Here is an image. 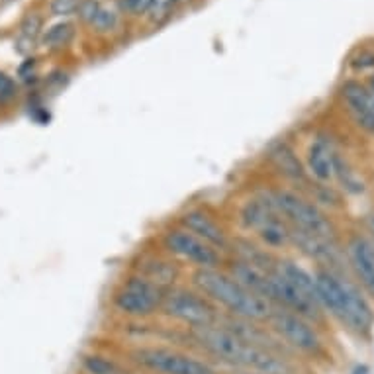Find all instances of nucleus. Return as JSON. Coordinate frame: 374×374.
Instances as JSON below:
<instances>
[{"mask_svg":"<svg viewBox=\"0 0 374 374\" xmlns=\"http://www.w3.org/2000/svg\"><path fill=\"white\" fill-rule=\"evenodd\" d=\"M182 341H188L194 351L208 361L227 366L229 371H247L259 374H298L290 357L262 349L239 339L224 326L200 329H182Z\"/></svg>","mask_w":374,"mask_h":374,"instance_id":"f257e3e1","label":"nucleus"},{"mask_svg":"<svg viewBox=\"0 0 374 374\" xmlns=\"http://www.w3.org/2000/svg\"><path fill=\"white\" fill-rule=\"evenodd\" d=\"M186 278V283L193 284L198 292H202L224 316L267 323L272 312L276 310L267 300H262L261 296L253 294L249 288H245L226 267L194 269L188 271Z\"/></svg>","mask_w":374,"mask_h":374,"instance_id":"f03ea898","label":"nucleus"},{"mask_svg":"<svg viewBox=\"0 0 374 374\" xmlns=\"http://www.w3.org/2000/svg\"><path fill=\"white\" fill-rule=\"evenodd\" d=\"M125 361L145 374H222V368L202 355L165 343H136L125 349Z\"/></svg>","mask_w":374,"mask_h":374,"instance_id":"7ed1b4c3","label":"nucleus"},{"mask_svg":"<svg viewBox=\"0 0 374 374\" xmlns=\"http://www.w3.org/2000/svg\"><path fill=\"white\" fill-rule=\"evenodd\" d=\"M262 190L269 196L274 210L283 215V220L288 226L300 229V231H306L316 238L337 241V231L328 214L300 190L283 186V184L262 186Z\"/></svg>","mask_w":374,"mask_h":374,"instance_id":"20e7f679","label":"nucleus"},{"mask_svg":"<svg viewBox=\"0 0 374 374\" xmlns=\"http://www.w3.org/2000/svg\"><path fill=\"white\" fill-rule=\"evenodd\" d=\"M165 288L151 283L145 276L127 271L114 284L110 292V306L116 316L125 321H148L159 318Z\"/></svg>","mask_w":374,"mask_h":374,"instance_id":"39448f33","label":"nucleus"},{"mask_svg":"<svg viewBox=\"0 0 374 374\" xmlns=\"http://www.w3.org/2000/svg\"><path fill=\"white\" fill-rule=\"evenodd\" d=\"M159 316L175 328L200 329L217 326L224 314L193 284L181 283L165 290Z\"/></svg>","mask_w":374,"mask_h":374,"instance_id":"423d86ee","label":"nucleus"},{"mask_svg":"<svg viewBox=\"0 0 374 374\" xmlns=\"http://www.w3.org/2000/svg\"><path fill=\"white\" fill-rule=\"evenodd\" d=\"M159 247L182 267L194 269H222L226 267L227 255L206 243L204 239L196 238L188 229L179 224L167 226L159 235Z\"/></svg>","mask_w":374,"mask_h":374,"instance_id":"0eeeda50","label":"nucleus"},{"mask_svg":"<svg viewBox=\"0 0 374 374\" xmlns=\"http://www.w3.org/2000/svg\"><path fill=\"white\" fill-rule=\"evenodd\" d=\"M267 328L271 329L292 353L319 355L323 349V343H321L316 326L296 314L284 312V310H274L271 319L267 321Z\"/></svg>","mask_w":374,"mask_h":374,"instance_id":"6e6552de","label":"nucleus"},{"mask_svg":"<svg viewBox=\"0 0 374 374\" xmlns=\"http://www.w3.org/2000/svg\"><path fill=\"white\" fill-rule=\"evenodd\" d=\"M175 224L188 229L196 238L204 239L206 243H210L212 247L227 255L233 233H229V229L224 226V222L208 206H186L181 214L177 215Z\"/></svg>","mask_w":374,"mask_h":374,"instance_id":"1a4fd4ad","label":"nucleus"},{"mask_svg":"<svg viewBox=\"0 0 374 374\" xmlns=\"http://www.w3.org/2000/svg\"><path fill=\"white\" fill-rule=\"evenodd\" d=\"M127 271H134L141 276H145L151 283L159 284L165 290L170 286H177L182 283V278L188 274L186 267L175 261L170 255L161 249L159 245L153 249H141L132 261Z\"/></svg>","mask_w":374,"mask_h":374,"instance_id":"9d476101","label":"nucleus"},{"mask_svg":"<svg viewBox=\"0 0 374 374\" xmlns=\"http://www.w3.org/2000/svg\"><path fill=\"white\" fill-rule=\"evenodd\" d=\"M267 161L272 167V170L283 179L284 182L292 184L296 190H306L312 184V177L308 175L304 161L298 157L296 149L286 141L278 139L274 141L269 151H267Z\"/></svg>","mask_w":374,"mask_h":374,"instance_id":"9b49d317","label":"nucleus"},{"mask_svg":"<svg viewBox=\"0 0 374 374\" xmlns=\"http://www.w3.org/2000/svg\"><path fill=\"white\" fill-rule=\"evenodd\" d=\"M345 261L351 269L359 286L374 298V241L366 235L355 233L347 239Z\"/></svg>","mask_w":374,"mask_h":374,"instance_id":"f8f14e48","label":"nucleus"},{"mask_svg":"<svg viewBox=\"0 0 374 374\" xmlns=\"http://www.w3.org/2000/svg\"><path fill=\"white\" fill-rule=\"evenodd\" d=\"M343 290H345V314L341 321L357 333H368L373 328L374 314L361 286L353 283L347 274H343Z\"/></svg>","mask_w":374,"mask_h":374,"instance_id":"ddd939ff","label":"nucleus"},{"mask_svg":"<svg viewBox=\"0 0 374 374\" xmlns=\"http://www.w3.org/2000/svg\"><path fill=\"white\" fill-rule=\"evenodd\" d=\"M227 259L245 262V265L261 269V271H274L276 262H278V255L267 249L262 243H259L257 239L251 238L247 233H235L229 243Z\"/></svg>","mask_w":374,"mask_h":374,"instance_id":"4468645a","label":"nucleus"},{"mask_svg":"<svg viewBox=\"0 0 374 374\" xmlns=\"http://www.w3.org/2000/svg\"><path fill=\"white\" fill-rule=\"evenodd\" d=\"M353 122L374 136V94L359 80H347L341 89Z\"/></svg>","mask_w":374,"mask_h":374,"instance_id":"2eb2a0df","label":"nucleus"},{"mask_svg":"<svg viewBox=\"0 0 374 374\" xmlns=\"http://www.w3.org/2000/svg\"><path fill=\"white\" fill-rule=\"evenodd\" d=\"M333 153L335 149L331 148L328 139H314L310 143L306 153V170L308 175L316 182L328 184L333 179Z\"/></svg>","mask_w":374,"mask_h":374,"instance_id":"dca6fc26","label":"nucleus"},{"mask_svg":"<svg viewBox=\"0 0 374 374\" xmlns=\"http://www.w3.org/2000/svg\"><path fill=\"white\" fill-rule=\"evenodd\" d=\"M80 371L84 374H137L136 371L127 361H120L112 355H106L100 351H89L82 353L79 359Z\"/></svg>","mask_w":374,"mask_h":374,"instance_id":"f3484780","label":"nucleus"},{"mask_svg":"<svg viewBox=\"0 0 374 374\" xmlns=\"http://www.w3.org/2000/svg\"><path fill=\"white\" fill-rule=\"evenodd\" d=\"M44 35V16L37 12H28L20 22V32H18V39H16V49L28 55L32 53V49L37 44V39Z\"/></svg>","mask_w":374,"mask_h":374,"instance_id":"a211bd4d","label":"nucleus"},{"mask_svg":"<svg viewBox=\"0 0 374 374\" xmlns=\"http://www.w3.org/2000/svg\"><path fill=\"white\" fill-rule=\"evenodd\" d=\"M333 179H337L341 184V188L349 194H363L364 184L363 181L357 177V172L353 170V167L347 163V159H343L339 153H333Z\"/></svg>","mask_w":374,"mask_h":374,"instance_id":"6ab92c4d","label":"nucleus"},{"mask_svg":"<svg viewBox=\"0 0 374 374\" xmlns=\"http://www.w3.org/2000/svg\"><path fill=\"white\" fill-rule=\"evenodd\" d=\"M75 37V26L69 20H61V22L49 26L44 35H42V44L47 49H63L67 47Z\"/></svg>","mask_w":374,"mask_h":374,"instance_id":"aec40b11","label":"nucleus"},{"mask_svg":"<svg viewBox=\"0 0 374 374\" xmlns=\"http://www.w3.org/2000/svg\"><path fill=\"white\" fill-rule=\"evenodd\" d=\"M120 12L116 8V4L110 6V4H103L100 10L96 14V18L92 20L91 28L96 32V34H112L114 30L120 26Z\"/></svg>","mask_w":374,"mask_h":374,"instance_id":"412c9836","label":"nucleus"},{"mask_svg":"<svg viewBox=\"0 0 374 374\" xmlns=\"http://www.w3.org/2000/svg\"><path fill=\"white\" fill-rule=\"evenodd\" d=\"M153 0H116V8L125 16H149Z\"/></svg>","mask_w":374,"mask_h":374,"instance_id":"4be33fe9","label":"nucleus"},{"mask_svg":"<svg viewBox=\"0 0 374 374\" xmlns=\"http://www.w3.org/2000/svg\"><path fill=\"white\" fill-rule=\"evenodd\" d=\"M100 6H103L100 0H80L79 8L75 12V16H77L82 24L91 26L92 20L96 18V14L100 10Z\"/></svg>","mask_w":374,"mask_h":374,"instance_id":"5701e85b","label":"nucleus"},{"mask_svg":"<svg viewBox=\"0 0 374 374\" xmlns=\"http://www.w3.org/2000/svg\"><path fill=\"white\" fill-rule=\"evenodd\" d=\"M80 0H51L49 2V10L57 18H69V16H75V12L79 8Z\"/></svg>","mask_w":374,"mask_h":374,"instance_id":"b1692460","label":"nucleus"},{"mask_svg":"<svg viewBox=\"0 0 374 374\" xmlns=\"http://www.w3.org/2000/svg\"><path fill=\"white\" fill-rule=\"evenodd\" d=\"M177 2H179V0H153L151 10H149V18H151L153 22L159 24L161 20H165V18L169 16Z\"/></svg>","mask_w":374,"mask_h":374,"instance_id":"393cba45","label":"nucleus"},{"mask_svg":"<svg viewBox=\"0 0 374 374\" xmlns=\"http://www.w3.org/2000/svg\"><path fill=\"white\" fill-rule=\"evenodd\" d=\"M16 82L6 75V73H2L0 71V103H10L12 98H16Z\"/></svg>","mask_w":374,"mask_h":374,"instance_id":"a878e982","label":"nucleus"},{"mask_svg":"<svg viewBox=\"0 0 374 374\" xmlns=\"http://www.w3.org/2000/svg\"><path fill=\"white\" fill-rule=\"evenodd\" d=\"M351 65L353 69H357V71H364V69L374 67V53H361V55L353 59Z\"/></svg>","mask_w":374,"mask_h":374,"instance_id":"bb28decb","label":"nucleus"},{"mask_svg":"<svg viewBox=\"0 0 374 374\" xmlns=\"http://www.w3.org/2000/svg\"><path fill=\"white\" fill-rule=\"evenodd\" d=\"M366 227H368V233H371V238H373L374 241V214L366 217Z\"/></svg>","mask_w":374,"mask_h":374,"instance_id":"cd10ccee","label":"nucleus"},{"mask_svg":"<svg viewBox=\"0 0 374 374\" xmlns=\"http://www.w3.org/2000/svg\"><path fill=\"white\" fill-rule=\"evenodd\" d=\"M227 374H259V373H247V371H229Z\"/></svg>","mask_w":374,"mask_h":374,"instance_id":"c85d7f7f","label":"nucleus"},{"mask_svg":"<svg viewBox=\"0 0 374 374\" xmlns=\"http://www.w3.org/2000/svg\"><path fill=\"white\" fill-rule=\"evenodd\" d=\"M368 91L374 94V75H373V79H371V82H368Z\"/></svg>","mask_w":374,"mask_h":374,"instance_id":"c756f323","label":"nucleus"},{"mask_svg":"<svg viewBox=\"0 0 374 374\" xmlns=\"http://www.w3.org/2000/svg\"><path fill=\"white\" fill-rule=\"evenodd\" d=\"M137 374H145V373H137Z\"/></svg>","mask_w":374,"mask_h":374,"instance_id":"7c9ffc66","label":"nucleus"}]
</instances>
